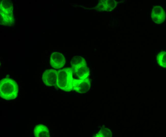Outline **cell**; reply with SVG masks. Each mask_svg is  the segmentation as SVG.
Returning a JSON list of instances; mask_svg holds the SVG:
<instances>
[{"mask_svg": "<svg viewBox=\"0 0 166 137\" xmlns=\"http://www.w3.org/2000/svg\"><path fill=\"white\" fill-rule=\"evenodd\" d=\"M19 89L18 85L12 79L5 78L0 82L1 97L6 100L15 99L18 96Z\"/></svg>", "mask_w": 166, "mask_h": 137, "instance_id": "cell-1", "label": "cell"}, {"mask_svg": "<svg viewBox=\"0 0 166 137\" xmlns=\"http://www.w3.org/2000/svg\"><path fill=\"white\" fill-rule=\"evenodd\" d=\"M73 79L71 68L66 67L57 71V87L61 90L66 92L72 90Z\"/></svg>", "mask_w": 166, "mask_h": 137, "instance_id": "cell-2", "label": "cell"}, {"mask_svg": "<svg viewBox=\"0 0 166 137\" xmlns=\"http://www.w3.org/2000/svg\"><path fill=\"white\" fill-rule=\"evenodd\" d=\"M57 71L54 69L46 70L42 76L43 82L47 86H57Z\"/></svg>", "mask_w": 166, "mask_h": 137, "instance_id": "cell-3", "label": "cell"}, {"mask_svg": "<svg viewBox=\"0 0 166 137\" xmlns=\"http://www.w3.org/2000/svg\"><path fill=\"white\" fill-rule=\"evenodd\" d=\"M72 75H74L79 79L87 78L89 72L86 62L77 64L72 66Z\"/></svg>", "mask_w": 166, "mask_h": 137, "instance_id": "cell-4", "label": "cell"}, {"mask_svg": "<svg viewBox=\"0 0 166 137\" xmlns=\"http://www.w3.org/2000/svg\"><path fill=\"white\" fill-rule=\"evenodd\" d=\"M90 85L89 80L87 78L82 79H75L73 78V89L78 92H86L89 89Z\"/></svg>", "mask_w": 166, "mask_h": 137, "instance_id": "cell-5", "label": "cell"}, {"mask_svg": "<svg viewBox=\"0 0 166 137\" xmlns=\"http://www.w3.org/2000/svg\"><path fill=\"white\" fill-rule=\"evenodd\" d=\"M66 59L63 55L58 52H54L51 55L50 64L53 68L58 69L63 67L65 65Z\"/></svg>", "mask_w": 166, "mask_h": 137, "instance_id": "cell-6", "label": "cell"}, {"mask_svg": "<svg viewBox=\"0 0 166 137\" xmlns=\"http://www.w3.org/2000/svg\"><path fill=\"white\" fill-rule=\"evenodd\" d=\"M34 135L36 137H49L50 133L48 127L44 125H37L34 129Z\"/></svg>", "mask_w": 166, "mask_h": 137, "instance_id": "cell-7", "label": "cell"}]
</instances>
